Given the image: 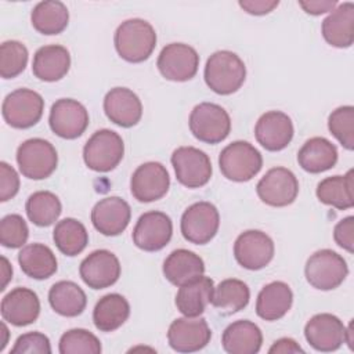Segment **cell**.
<instances>
[{
    "label": "cell",
    "instance_id": "50",
    "mask_svg": "<svg viewBox=\"0 0 354 354\" xmlns=\"http://www.w3.org/2000/svg\"><path fill=\"white\" fill-rule=\"evenodd\" d=\"M344 343H347V344H348V347H350L351 350H354V346H353V343H354V330H353V319L350 321L348 326H347V328H346V330H344Z\"/></svg>",
    "mask_w": 354,
    "mask_h": 354
},
{
    "label": "cell",
    "instance_id": "9",
    "mask_svg": "<svg viewBox=\"0 0 354 354\" xmlns=\"http://www.w3.org/2000/svg\"><path fill=\"white\" fill-rule=\"evenodd\" d=\"M220 227V214L217 207L206 201L192 203L181 216L180 230L188 242L194 245H206L217 234Z\"/></svg>",
    "mask_w": 354,
    "mask_h": 354
},
{
    "label": "cell",
    "instance_id": "1",
    "mask_svg": "<svg viewBox=\"0 0 354 354\" xmlns=\"http://www.w3.org/2000/svg\"><path fill=\"white\" fill-rule=\"evenodd\" d=\"M113 44L120 58L140 64L152 55L156 47V32L145 19H126L115 30Z\"/></svg>",
    "mask_w": 354,
    "mask_h": 354
},
{
    "label": "cell",
    "instance_id": "51",
    "mask_svg": "<svg viewBox=\"0 0 354 354\" xmlns=\"http://www.w3.org/2000/svg\"><path fill=\"white\" fill-rule=\"evenodd\" d=\"M0 333L3 335V339L0 340V343H1V344H0V351H3L4 347H6V344L8 343V335H10V333H8V329H7V325H6L4 321L1 322V332H0Z\"/></svg>",
    "mask_w": 354,
    "mask_h": 354
},
{
    "label": "cell",
    "instance_id": "25",
    "mask_svg": "<svg viewBox=\"0 0 354 354\" xmlns=\"http://www.w3.org/2000/svg\"><path fill=\"white\" fill-rule=\"evenodd\" d=\"M69 51L61 44L43 46L33 55L32 72L41 82H58L69 72Z\"/></svg>",
    "mask_w": 354,
    "mask_h": 354
},
{
    "label": "cell",
    "instance_id": "40",
    "mask_svg": "<svg viewBox=\"0 0 354 354\" xmlns=\"http://www.w3.org/2000/svg\"><path fill=\"white\" fill-rule=\"evenodd\" d=\"M28 48L18 40H7L0 46V76L12 79L21 75L28 64Z\"/></svg>",
    "mask_w": 354,
    "mask_h": 354
},
{
    "label": "cell",
    "instance_id": "48",
    "mask_svg": "<svg viewBox=\"0 0 354 354\" xmlns=\"http://www.w3.org/2000/svg\"><path fill=\"white\" fill-rule=\"evenodd\" d=\"M270 354H288V353H304V350L299 346L296 340L292 337H281L272 343L268 348Z\"/></svg>",
    "mask_w": 354,
    "mask_h": 354
},
{
    "label": "cell",
    "instance_id": "2",
    "mask_svg": "<svg viewBox=\"0 0 354 354\" xmlns=\"http://www.w3.org/2000/svg\"><path fill=\"white\" fill-rule=\"evenodd\" d=\"M203 76L212 91L220 95H230L245 83L246 66L235 53L220 50L207 58Z\"/></svg>",
    "mask_w": 354,
    "mask_h": 354
},
{
    "label": "cell",
    "instance_id": "6",
    "mask_svg": "<svg viewBox=\"0 0 354 354\" xmlns=\"http://www.w3.org/2000/svg\"><path fill=\"white\" fill-rule=\"evenodd\" d=\"M188 126L192 136L206 144L224 141L231 131L228 112L213 102H201L189 113Z\"/></svg>",
    "mask_w": 354,
    "mask_h": 354
},
{
    "label": "cell",
    "instance_id": "43",
    "mask_svg": "<svg viewBox=\"0 0 354 354\" xmlns=\"http://www.w3.org/2000/svg\"><path fill=\"white\" fill-rule=\"evenodd\" d=\"M50 339L41 332H28L21 335L12 348L11 354H50Z\"/></svg>",
    "mask_w": 354,
    "mask_h": 354
},
{
    "label": "cell",
    "instance_id": "41",
    "mask_svg": "<svg viewBox=\"0 0 354 354\" xmlns=\"http://www.w3.org/2000/svg\"><path fill=\"white\" fill-rule=\"evenodd\" d=\"M330 134L347 151L354 149V106L343 105L332 111L328 118Z\"/></svg>",
    "mask_w": 354,
    "mask_h": 354
},
{
    "label": "cell",
    "instance_id": "24",
    "mask_svg": "<svg viewBox=\"0 0 354 354\" xmlns=\"http://www.w3.org/2000/svg\"><path fill=\"white\" fill-rule=\"evenodd\" d=\"M321 32L329 46L351 47L354 41V4L351 1L337 4L322 21Z\"/></svg>",
    "mask_w": 354,
    "mask_h": 354
},
{
    "label": "cell",
    "instance_id": "20",
    "mask_svg": "<svg viewBox=\"0 0 354 354\" xmlns=\"http://www.w3.org/2000/svg\"><path fill=\"white\" fill-rule=\"evenodd\" d=\"M293 133L292 119L281 111H268L263 113L254 126V137L257 142L271 152L285 149L290 144Z\"/></svg>",
    "mask_w": 354,
    "mask_h": 354
},
{
    "label": "cell",
    "instance_id": "18",
    "mask_svg": "<svg viewBox=\"0 0 354 354\" xmlns=\"http://www.w3.org/2000/svg\"><path fill=\"white\" fill-rule=\"evenodd\" d=\"M122 272V266L116 254L106 249L91 252L83 259L79 267V274L83 282L91 289H105L118 282Z\"/></svg>",
    "mask_w": 354,
    "mask_h": 354
},
{
    "label": "cell",
    "instance_id": "49",
    "mask_svg": "<svg viewBox=\"0 0 354 354\" xmlns=\"http://www.w3.org/2000/svg\"><path fill=\"white\" fill-rule=\"evenodd\" d=\"M1 288L0 290H4L7 288V283L12 279V267L7 257L1 256Z\"/></svg>",
    "mask_w": 354,
    "mask_h": 354
},
{
    "label": "cell",
    "instance_id": "37",
    "mask_svg": "<svg viewBox=\"0 0 354 354\" xmlns=\"http://www.w3.org/2000/svg\"><path fill=\"white\" fill-rule=\"evenodd\" d=\"M53 239L62 254L73 257L86 249L88 243V232L83 223L76 218L66 217L55 224Z\"/></svg>",
    "mask_w": 354,
    "mask_h": 354
},
{
    "label": "cell",
    "instance_id": "34",
    "mask_svg": "<svg viewBox=\"0 0 354 354\" xmlns=\"http://www.w3.org/2000/svg\"><path fill=\"white\" fill-rule=\"evenodd\" d=\"M48 303L51 308L62 317H77L86 306L84 290L72 281H58L48 290Z\"/></svg>",
    "mask_w": 354,
    "mask_h": 354
},
{
    "label": "cell",
    "instance_id": "30",
    "mask_svg": "<svg viewBox=\"0 0 354 354\" xmlns=\"http://www.w3.org/2000/svg\"><path fill=\"white\" fill-rule=\"evenodd\" d=\"M203 272L205 263L202 257L188 249H176L163 261V275L176 286L196 279Z\"/></svg>",
    "mask_w": 354,
    "mask_h": 354
},
{
    "label": "cell",
    "instance_id": "33",
    "mask_svg": "<svg viewBox=\"0 0 354 354\" xmlns=\"http://www.w3.org/2000/svg\"><path fill=\"white\" fill-rule=\"evenodd\" d=\"M129 315L130 304L126 297L119 293H108L97 301L93 310V322L101 332H113L127 321Z\"/></svg>",
    "mask_w": 354,
    "mask_h": 354
},
{
    "label": "cell",
    "instance_id": "31",
    "mask_svg": "<svg viewBox=\"0 0 354 354\" xmlns=\"http://www.w3.org/2000/svg\"><path fill=\"white\" fill-rule=\"evenodd\" d=\"M354 171L350 169L343 176H330L321 180L315 194L321 203L337 210H347L354 206Z\"/></svg>",
    "mask_w": 354,
    "mask_h": 354
},
{
    "label": "cell",
    "instance_id": "21",
    "mask_svg": "<svg viewBox=\"0 0 354 354\" xmlns=\"http://www.w3.org/2000/svg\"><path fill=\"white\" fill-rule=\"evenodd\" d=\"M131 218L130 205L119 196H106L98 201L91 210L94 228L105 236L122 234Z\"/></svg>",
    "mask_w": 354,
    "mask_h": 354
},
{
    "label": "cell",
    "instance_id": "16",
    "mask_svg": "<svg viewBox=\"0 0 354 354\" xmlns=\"http://www.w3.org/2000/svg\"><path fill=\"white\" fill-rule=\"evenodd\" d=\"M170 187L167 169L159 162L140 165L130 178V191L134 199L142 203L162 199Z\"/></svg>",
    "mask_w": 354,
    "mask_h": 354
},
{
    "label": "cell",
    "instance_id": "38",
    "mask_svg": "<svg viewBox=\"0 0 354 354\" xmlns=\"http://www.w3.org/2000/svg\"><path fill=\"white\" fill-rule=\"evenodd\" d=\"M28 218L37 227H48L55 223L62 212L58 196L50 191L33 192L25 205Z\"/></svg>",
    "mask_w": 354,
    "mask_h": 354
},
{
    "label": "cell",
    "instance_id": "26",
    "mask_svg": "<svg viewBox=\"0 0 354 354\" xmlns=\"http://www.w3.org/2000/svg\"><path fill=\"white\" fill-rule=\"evenodd\" d=\"M221 344L230 354H256L261 348L263 333L254 322L239 319L224 329Z\"/></svg>",
    "mask_w": 354,
    "mask_h": 354
},
{
    "label": "cell",
    "instance_id": "17",
    "mask_svg": "<svg viewBox=\"0 0 354 354\" xmlns=\"http://www.w3.org/2000/svg\"><path fill=\"white\" fill-rule=\"evenodd\" d=\"M212 330L205 318L183 317L174 319L167 330L169 346L177 353H195L207 346Z\"/></svg>",
    "mask_w": 354,
    "mask_h": 354
},
{
    "label": "cell",
    "instance_id": "39",
    "mask_svg": "<svg viewBox=\"0 0 354 354\" xmlns=\"http://www.w3.org/2000/svg\"><path fill=\"white\" fill-rule=\"evenodd\" d=\"M58 350L61 354H100L102 347L94 333L87 329L75 328L61 336Z\"/></svg>",
    "mask_w": 354,
    "mask_h": 354
},
{
    "label": "cell",
    "instance_id": "5",
    "mask_svg": "<svg viewBox=\"0 0 354 354\" xmlns=\"http://www.w3.org/2000/svg\"><path fill=\"white\" fill-rule=\"evenodd\" d=\"M124 144L122 137L109 129L97 130L83 147L86 166L98 173L113 170L123 159Z\"/></svg>",
    "mask_w": 354,
    "mask_h": 354
},
{
    "label": "cell",
    "instance_id": "15",
    "mask_svg": "<svg viewBox=\"0 0 354 354\" xmlns=\"http://www.w3.org/2000/svg\"><path fill=\"white\" fill-rule=\"evenodd\" d=\"M171 218L158 210H151L140 216L133 230L134 245L144 252H158L171 239Z\"/></svg>",
    "mask_w": 354,
    "mask_h": 354
},
{
    "label": "cell",
    "instance_id": "42",
    "mask_svg": "<svg viewBox=\"0 0 354 354\" xmlns=\"http://www.w3.org/2000/svg\"><path fill=\"white\" fill-rule=\"evenodd\" d=\"M29 238L26 221L19 214H7L0 221V243L8 249L22 248Z\"/></svg>",
    "mask_w": 354,
    "mask_h": 354
},
{
    "label": "cell",
    "instance_id": "12",
    "mask_svg": "<svg viewBox=\"0 0 354 354\" xmlns=\"http://www.w3.org/2000/svg\"><path fill=\"white\" fill-rule=\"evenodd\" d=\"M156 66L160 75L170 82H188L198 72L199 55L185 43H170L159 53Z\"/></svg>",
    "mask_w": 354,
    "mask_h": 354
},
{
    "label": "cell",
    "instance_id": "29",
    "mask_svg": "<svg viewBox=\"0 0 354 354\" xmlns=\"http://www.w3.org/2000/svg\"><path fill=\"white\" fill-rule=\"evenodd\" d=\"M337 148L325 137L307 140L297 152L299 166L311 174H318L332 169L337 162Z\"/></svg>",
    "mask_w": 354,
    "mask_h": 354
},
{
    "label": "cell",
    "instance_id": "47",
    "mask_svg": "<svg viewBox=\"0 0 354 354\" xmlns=\"http://www.w3.org/2000/svg\"><path fill=\"white\" fill-rule=\"evenodd\" d=\"M299 6L310 15H321L325 12H330L337 3L330 0H310V1H299Z\"/></svg>",
    "mask_w": 354,
    "mask_h": 354
},
{
    "label": "cell",
    "instance_id": "14",
    "mask_svg": "<svg viewBox=\"0 0 354 354\" xmlns=\"http://www.w3.org/2000/svg\"><path fill=\"white\" fill-rule=\"evenodd\" d=\"M48 124L54 134L65 140L80 137L88 126V112L73 98H59L50 109Z\"/></svg>",
    "mask_w": 354,
    "mask_h": 354
},
{
    "label": "cell",
    "instance_id": "36",
    "mask_svg": "<svg viewBox=\"0 0 354 354\" xmlns=\"http://www.w3.org/2000/svg\"><path fill=\"white\" fill-rule=\"evenodd\" d=\"M250 300L249 286L235 278H227L214 286L212 306L223 315H231L243 310Z\"/></svg>",
    "mask_w": 354,
    "mask_h": 354
},
{
    "label": "cell",
    "instance_id": "44",
    "mask_svg": "<svg viewBox=\"0 0 354 354\" xmlns=\"http://www.w3.org/2000/svg\"><path fill=\"white\" fill-rule=\"evenodd\" d=\"M19 191V176L7 162H0V201L12 199Z\"/></svg>",
    "mask_w": 354,
    "mask_h": 354
},
{
    "label": "cell",
    "instance_id": "7",
    "mask_svg": "<svg viewBox=\"0 0 354 354\" xmlns=\"http://www.w3.org/2000/svg\"><path fill=\"white\" fill-rule=\"evenodd\" d=\"M17 163L24 177L44 180L55 171L58 155L50 141L44 138H29L18 147Z\"/></svg>",
    "mask_w": 354,
    "mask_h": 354
},
{
    "label": "cell",
    "instance_id": "23",
    "mask_svg": "<svg viewBox=\"0 0 354 354\" xmlns=\"http://www.w3.org/2000/svg\"><path fill=\"white\" fill-rule=\"evenodd\" d=\"M0 311L6 322L14 326H26L37 319L40 300L32 289L18 286L3 297Z\"/></svg>",
    "mask_w": 354,
    "mask_h": 354
},
{
    "label": "cell",
    "instance_id": "4",
    "mask_svg": "<svg viewBox=\"0 0 354 354\" xmlns=\"http://www.w3.org/2000/svg\"><path fill=\"white\" fill-rule=\"evenodd\" d=\"M348 274V266L343 256L332 249H321L313 253L306 263L304 275L307 282L318 290L339 288Z\"/></svg>",
    "mask_w": 354,
    "mask_h": 354
},
{
    "label": "cell",
    "instance_id": "10",
    "mask_svg": "<svg viewBox=\"0 0 354 354\" xmlns=\"http://www.w3.org/2000/svg\"><path fill=\"white\" fill-rule=\"evenodd\" d=\"M177 181L187 188H201L212 177L213 169L206 152L195 147H178L170 158Z\"/></svg>",
    "mask_w": 354,
    "mask_h": 354
},
{
    "label": "cell",
    "instance_id": "3",
    "mask_svg": "<svg viewBox=\"0 0 354 354\" xmlns=\"http://www.w3.org/2000/svg\"><path fill=\"white\" fill-rule=\"evenodd\" d=\"M218 166L227 180L245 183L261 170L263 156L250 142L234 141L220 152Z\"/></svg>",
    "mask_w": 354,
    "mask_h": 354
},
{
    "label": "cell",
    "instance_id": "35",
    "mask_svg": "<svg viewBox=\"0 0 354 354\" xmlns=\"http://www.w3.org/2000/svg\"><path fill=\"white\" fill-rule=\"evenodd\" d=\"M32 26L41 35H59L69 22V11L62 1L47 0L37 3L30 14Z\"/></svg>",
    "mask_w": 354,
    "mask_h": 354
},
{
    "label": "cell",
    "instance_id": "19",
    "mask_svg": "<svg viewBox=\"0 0 354 354\" xmlns=\"http://www.w3.org/2000/svg\"><path fill=\"white\" fill-rule=\"evenodd\" d=\"M346 326L339 317L321 313L311 317L304 326V337L307 343L317 351H336L344 343Z\"/></svg>",
    "mask_w": 354,
    "mask_h": 354
},
{
    "label": "cell",
    "instance_id": "28",
    "mask_svg": "<svg viewBox=\"0 0 354 354\" xmlns=\"http://www.w3.org/2000/svg\"><path fill=\"white\" fill-rule=\"evenodd\" d=\"M214 282L212 278L201 275L181 286L176 295V307L185 317H199L206 306L212 303Z\"/></svg>",
    "mask_w": 354,
    "mask_h": 354
},
{
    "label": "cell",
    "instance_id": "27",
    "mask_svg": "<svg viewBox=\"0 0 354 354\" xmlns=\"http://www.w3.org/2000/svg\"><path fill=\"white\" fill-rule=\"evenodd\" d=\"M293 303L290 286L282 281H274L263 286L256 300V314L264 321H277L288 314Z\"/></svg>",
    "mask_w": 354,
    "mask_h": 354
},
{
    "label": "cell",
    "instance_id": "46",
    "mask_svg": "<svg viewBox=\"0 0 354 354\" xmlns=\"http://www.w3.org/2000/svg\"><path fill=\"white\" fill-rule=\"evenodd\" d=\"M239 7L252 15H266L278 7V0H241Z\"/></svg>",
    "mask_w": 354,
    "mask_h": 354
},
{
    "label": "cell",
    "instance_id": "32",
    "mask_svg": "<svg viewBox=\"0 0 354 354\" xmlns=\"http://www.w3.org/2000/svg\"><path fill=\"white\" fill-rule=\"evenodd\" d=\"M22 272L33 279H47L57 272L58 263L54 252L43 243H29L18 253Z\"/></svg>",
    "mask_w": 354,
    "mask_h": 354
},
{
    "label": "cell",
    "instance_id": "13",
    "mask_svg": "<svg viewBox=\"0 0 354 354\" xmlns=\"http://www.w3.org/2000/svg\"><path fill=\"white\" fill-rule=\"evenodd\" d=\"M275 246L272 239L263 231L248 230L238 235L234 243V256L238 264L246 270L264 268L274 259Z\"/></svg>",
    "mask_w": 354,
    "mask_h": 354
},
{
    "label": "cell",
    "instance_id": "22",
    "mask_svg": "<svg viewBox=\"0 0 354 354\" xmlns=\"http://www.w3.org/2000/svg\"><path fill=\"white\" fill-rule=\"evenodd\" d=\"M104 112L112 123L129 129L141 120L142 104L133 90L113 87L104 97Z\"/></svg>",
    "mask_w": 354,
    "mask_h": 354
},
{
    "label": "cell",
    "instance_id": "45",
    "mask_svg": "<svg viewBox=\"0 0 354 354\" xmlns=\"http://www.w3.org/2000/svg\"><path fill=\"white\" fill-rule=\"evenodd\" d=\"M335 242L347 250L348 253L354 252V217L347 216L342 218L333 228Z\"/></svg>",
    "mask_w": 354,
    "mask_h": 354
},
{
    "label": "cell",
    "instance_id": "11",
    "mask_svg": "<svg viewBox=\"0 0 354 354\" xmlns=\"http://www.w3.org/2000/svg\"><path fill=\"white\" fill-rule=\"evenodd\" d=\"M256 192L263 203L283 207L296 201L299 195V181L292 170L282 166L272 167L259 180Z\"/></svg>",
    "mask_w": 354,
    "mask_h": 354
},
{
    "label": "cell",
    "instance_id": "8",
    "mask_svg": "<svg viewBox=\"0 0 354 354\" xmlns=\"http://www.w3.org/2000/svg\"><path fill=\"white\" fill-rule=\"evenodd\" d=\"M44 100L30 88H17L7 94L1 105L6 123L14 129H29L35 126L43 115Z\"/></svg>",
    "mask_w": 354,
    "mask_h": 354
}]
</instances>
